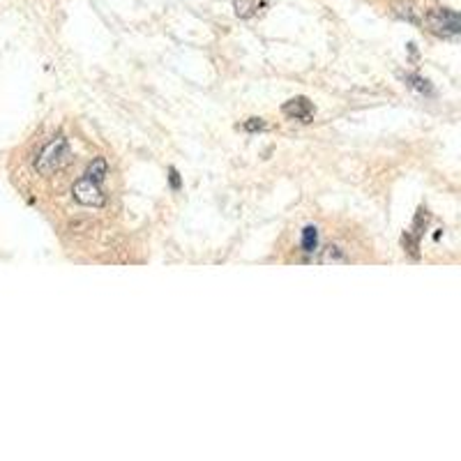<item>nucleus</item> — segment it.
<instances>
[{"label":"nucleus","instance_id":"11","mask_svg":"<svg viewBox=\"0 0 461 461\" xmlns=\"http://www.w3.org/2000/svg\"><path fill=\"white\" fill-rule=\"evenodd\" d=\"M171 184H173V189H180V178H178V171L171 169Z\"/></svg>","mask_w":461,"mask_h":461},{"label":"nucleus","instance_id":"1","mask_svg":"<svg viewBox=\"0 0 461 461\" xmlns=\"http://www.w3.org/2000/svg\"><path fill=\"white\" fill-rule=\"evenodd\" d=\"M72 159V150L65 137H58L42 148V153L35 159V171L39 175H53Z\"/></svg>","mask_w":461,"mask_h":461},{"label":"nucleus","instance_id":"5","mask_svg":"<svg viewBox=\"0 0 461 461\" xmlns=\"http://www.w3.org/2000/svg\"><path fill=\"white\" fill-rule=\"evenodd\" d=\"M318 249H321V236H318L316 226L309 224L300 231V251H303L305 256L314 258V254H318Z\"/></svg>","mask_w":461,"mask_h":461},{"label":"nucleus","instance_id":"2","mask_svg":"<svg viewBox=\"0 0 461 461\" xmlns=\"http://www.w3.org/2000/svg\"><path fill=\"white\" fill-rule=\"evenodd\" d=\"M424 21H427V28H429L434 35L455 37L459 32V16L457 12L448 10V7H438V10L427 12Z\"/></svg>","mask_w":461,"mask_h":461},{"label":"nucleus","instance_id":"7","mask_svg":"<svg viewBox=\"0 0 461 461\" xmlns=\"http://www.w3.org/2000/svg\"><path fill=\"white\" fill-rule=\"evenodd\" d=\"M106 173H108V164H106V159H104V157H97L95 162H92V164L88 166V171H86L88 178H90V180H95V182H99V184L104 182Z\"/></svg>","mask_w":461,"mask_h":461},{"label":"nucleus","instance_id":"3","mask_svg":"<svg viewBox=\"0 0 461 461\" xmlns=\"http://www.w3.org/2000/svg\"><path fill=\"white\" fill-rule=\"evenodd\" d=\"M72 194L81 206H88V208H102L106 203V194L102 191V187H99V182L90 180L88 175H83L81 180H77Z\"/></svg>","mask_w":461,"mask_h":461},{"label":"nucleus","instance_id":"10","mask_svg":"<svg viewBox=\"0 0 461 461\" xmlns=\"http://www.w3.org/2000/svg\"><path fill=\"white\" fill-rule=\"evenodd\" d=\"M245 130L247 132H263L265 130V122L261 118H249V122H245Z\"/></svg>","mask_w":461,"mask_h":461},{"label":"nucleus","instance_id":"6","mask_svg":"<svg viewBox=\"0 0 461 461\" xmlns=\"http://www.w3.org/2000/svg\"><path fill=\"white\" fill-rule=\"evenodd\" d=\"M321 256H318V263H351V256L346 254V249L337 242H332L325 249H318Z\"/></svg>","mask_w":461,"mask_h":461},{"label":"nucleus","instance_id":"8","mask_svg":"<svg viewBox=\"0 0 461 461\" xmlns=\"http://www.w3.org/2000/svg\"><path fill=\"white\" fill-rule=\"evenodd\" d=\"M406 81H413V83H410V86H413V88H417V90H420V92H431V86H429V81H427V79H422V77H415V74H408V77H406Z\"/></svg>","mask_w":461,"mask_h":461},{"label":"nucleus","instance_id":"4","mask_svg":"<svg viewBox=\"0 0 461 461\" xmlns=\"http://www.w3.org/2000/svg\"><path fill=\"white\" fill-rule=\"evenodd\" d=\"M284 115L291 120H300V122H312L314 118V104L309 102L307 97H293L284 104Z\"/></svg>","mask_w":461,"mask_h":461},{"label":"nucleus","instance_id":"9","mask_svg":"<svg viewBox=\"0 0 461 461\" xmlns=\"http://www.w3.org/2000/svg\"><path fill=\"white\" fill-rule=\"evenodd\" d=\"M251 7H254V3H251V0H236V12H238V16H249V14H251Z\"/></svg>","mask_w":461,"mask_h":461}]
</instances>
